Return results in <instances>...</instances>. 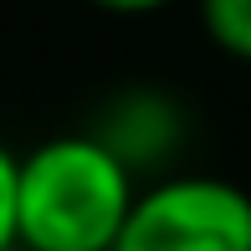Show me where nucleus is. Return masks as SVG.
Wrapping results in <instances>:
<instances>
[{"instance_id":"f257e3e1","label":"nucleus","mask_w":251,"mask_h":251,"mask_svg":"<svg viewBox=\"0 0 251 251\" xmlns=\"http://www.w3.org/2000/svg\"><path fill=\"white\" fill-rule=\"evenodd\" d=\"M139 175L93 133H56L16 154V246L113 251L133 210Z\"/></svg>"},{"instance_id":"f03ea898","label":"nucleus","mask_w":251,"mask_h":251,"mask_svg":"<svg viewBox=\"0 0 251 251\" xmlns=\"http://www.w3.org/2000/svg\"><path fill=\"white\" fill-rule=\"evenodd\" d=\"M113 251H251V195L221 175L149 179Z\"/></svg>"},{"instance_id":"7ed1b4c3","label":"nucleus","mask_w":251,"mask_h":251,"mask_svg":"<svg viewBox=\"0 0 251 251\" xmlns=\"http://www.w3.org/2000/svg\"><path fill=\"white\" fill-rule=\"evenodd\" d=\"M98 144H108L133 175L154 164H169L179 149H185V108H179L169 93H154V87H128V93H113L108 108H102L98 128H87Z\"/></svg>"},{"instance_id":"20e7f679","label":"nucleus","mask_w":251,"mask_h":251,"mask_svg":"<svg viewBox=\"0 0 251 251\" xmlns=\"http://www.w3.org/2000/svg\"><path fill=\"white\" fill-rule=\"evenodd\" d=\"M195 10L215 51L251 62V0H195Z\"/></svg>"},{"instance_id":"39448f33","label":"nucleus","mask_w":251,"mask_h":251,"mask_svg":"<svg viewBox=\"0 0 251 251\" xmlns=\"http://www.w3.org/2000/svg\"><path fill=\"white\" fill-rule=\"evenodd\" d=\"M16 246V154L0 144V251Z\"/></svg>"},{"instance_id":"423d86ee","label":"nucleus","mask_w":251,"mask_h":251,"mask_svg":"<svg viewBox=\"0 0 251 251\" xmlns=\"http://www.w3.org/2000/svg\"><path fill=\"white\" fill-rule=\"evenodd\" d=\"M87 5L108 10V16H154V10L175 5V0H87Z\"/></svg>"},{"instance_id":"0eeeda50","label":"nucleus","mask_w":251,"mask_h":251,"mask_svg":"<svg viewBox=\"0 0 251 251\" xmlns=\"http://www.w3.org/2000/svg\"><path fill=\"white\" fill-rule=\"evenodd\" d=\"M10 251H26V246H10Z\"/></svg>"}]
</instances>
